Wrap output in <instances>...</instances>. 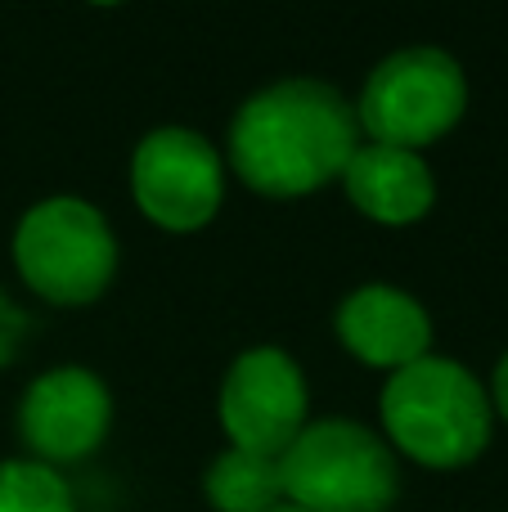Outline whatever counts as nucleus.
<instances>
[{
    "label": "nucleus",
    "instance_id": "f257e3e1",
    "mask_svg": "<svg viewBox=\"0 0 508 512\" xmlns=\"http://www.w3.org/2000/svg\"><path fill=\"white\" fill-rule=\"evenodd\" d=\"M356 149V108L315 77H288L248 95L225 135L230 171L266 198H306L342 180Z\"/></svg>",
    "mask_w": 508,
    "mask_h": 512
},
{
    "label": "nucleus",
    "instance_id": "4468645a",
    "mask_svg": "<svg viewBox=\"0 0 508 512\" xmlns=\"http://www.w3.org/2000/svg\"><path fill=\"white\" fill-rule=\"evenodd\" d=\"M270 512H306V508H297V504H288V499H284V504H275Z\"/></svg>",
    "mask_w": 508,
    "mask_h": 512
},
{
    "label": "nucleus",
    "instance_id": "39448f33",
    "mask_svg": "<svg viewBox=\"0 0 508 512\" xmlns=\"http://www.w3.org/2000/svg\"><path fill=\"white\" fill-rule=\"evenodd\" d=\"M14 265L36 297L86 306L117 274V239L108 216L86 198H45L14 230Z\"/></svg>",
    "mask_w": 508,
    "mask_h": 512
},
{
    "label": "nucleus",
    "instance_id": "9b49d317",
    "mask_svg": "<svg viewBox=\"0 0 508 512\" xmlns=\"http://www.w3.org/2000/svg\"><path fill=\"white\" fill-rule=\"evenodd\" d=\"M203 490H207V504L216 512H270L275 504H284L279 459L234 450V445L212 459Z\"/></svg>",
    "mask_w": 508,
    "mask_h": 512
},
{
    "label": "nucleus",
    "instance_id": "6e6552de",
    "mask_svg": "<svg viewBox=\"0 0 508 512\" xmlns=\"http://www.w3.org/2000/svg\"><path fill=\"white\" fill-rule=\"evenodd\" d=\"M113 427V396L104 378L77 364L32 378L18 405V436L36 463H77L104 445Z\"/></svg>",
    "mask_w": 508,
    "mask_h": 512
},
{
    "label": "nucleus",
    "instance_id": "f03ea898",
    "mask_svg": "<svg viewBox=\"0 0 508 512\" xmlns=\"http://www.w3.org/2000/svg\"><path fill=\"white\" fill-rule=\"evenodd\" d=\"M378 414L387 441L419 468H468L491 445V396L450 355H423L387 373Z\"/></svg>",
    "mask_w": 508,
    "mask_h": 512
},
{
    "label": "nucleus",
    "instance_id": "f8f14e48",
    "mask_svg": "<svg viewBox=\"0 0 508 512\" xmlns=\"http://www.w3.org/2000/svg\"><path fill=\"white\" fill-rule=\"evenodd\" d=\"M0 512H77L72 486L59 468H45L36 459L0 463Z\"/></svg>",
    "mask_w": 508,
    "mask_h": 512
},
{
    "label": "nucleus",
    "instance_id": "0eeeda50",
    "mask_svg": "<svg viewBox=\"0 0 508 512\" xmlns=\"http://www.w3.org/2000/svg\"><path fill=\"white\" fill-rule=\"evenodd\" d=\"M306 373L279 346H248L221 382L216 414L234 450L279 459L306 427Z\"/></svg>",
    "mask_w": 508,
    "mask_h": 512
},
{
    "label": "nucleus",
    "instance_id": "ddd939ff",
    "mask_svg": "<svg viewBox=\"0 0 508 512\" xmlns=\"http://www.w3.org/2000/svg\"><path fill=\"white\" fill-rule=\"evenodd\" d=\"M491 405L500 409V414L508 418V351H504V360L495 364V382H491Z\"/></svg>",
    "mask_w": 508,
    "mask_h": 512
},
{
    "label": "nucleus",
    "instance_id": "9d476101",
    "mask_svg": "<svg viewBox=\"0 0 508 512\" xmlns=\"http://www.w3.org/2000/svg\"><path fill=\"white\" fill-rule=\"evenodd\" d=\"M342 189L360 216L378 225H419L437 203V180L423 153L360 144L342 171Z\"/></svg>",
    "mask_w": 508,
    "mask_h": 512
},
{
    "label": "nucleus",
    "instance_id": "7ed1b4c3",
    "mask_svg": "<svg viewBox=\"0 0 508 512\" xmlns=\"http://www.w3.org/2000/svg\"><path fill=\"white\" fill-rule=\"evenodd\" d=\"M284 499L306 512H392L401 468L383 436L351 418H320L279 454Z\"/></svg>",
    "mask_w": 508,
    "mask_h": 512
},
{
    "label": "nucleus",
    "instance_id": "20e7f679",
    "mask_svg": "<svg viewBox=\"0 0 508 512\" xmlns=\"http://www.w3.org/2000/svg\"><path fill=\"white\" fill-rule=\"evenodd\" d=\"M351 108L369 144L423 153L459 126L468 108V77L446 50L414 45L387 54Z\"/></svg>",
    "mask_w": 508,
    "mask_h": 512
},
{
    "label": "nucleus",
    "instance_id": "1a4fd4ad",
    "mask_svg": "<svg viewBox=\"0 0 508 512\" xmlns=\"http://www.w3.org/2000/svg\"><path fill=\"white\" fill-rule=\"evenodd\" d=\"M338 342L369 369H405L432 355V319L410 292L392 283H365L338 306Z\"/></svg>",
    "mask_w": 508,
    "mask_h": 512
},
{
    "label": "nucleus",
    "instance_id": "423d86ee",
    "mask_svg": "<svg viewBox=\"0 0 508 512\" xmlns=\"http://www.w3.org/2000/svg\"><path fill=\"white\" fill-rule=\"evenodd\" d=\"M131 198L158 230H203L225 203L221 149L185 126H158L131 153Z\"/></svg>",
    "mask_w": 508,
    "mask_h": 512
}]
</instances>
